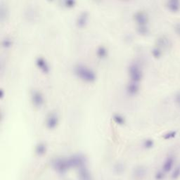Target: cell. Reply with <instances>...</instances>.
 Here are the masks:
<instances>
[{"label":"cell","instance_id":"obj_17","mask_svg":"<svg viewBox=\"0 0 180 180\" xmlns=\"http://www.w3.org/2000/svg\"><path fill=\"white\" fill-rule=\"evenodd\" d=\"M173 162H174V159H173V158L169 157L163 165V168H162V169H163L164 172H165V173L170 172V170H171L172 168H173Z\"/></svg>","mask_w":180,"mask_h":180},{"label":"cell","instance_id":"obj_3","mask_svg":"<svg viewBox=\"0 0 180 180\" xmlns=\"http://www.w3.org/2000/svg\"><path fill=\"white\" fill-rule=\"evenodd\" d=\"M129 75H130V82L139 83L142 79V71L137 63H133L129 67Z\"/></svg>","mask_w":180,"mask_h":180},{"label":"cell","instance_id":"obj_28","mask_svg":"<svg viewBox=\"0 0 180 180\" xmlns=\"http://www.w3.org/2000/svg\"><path fill=\"white\" fill-rule=\"evenodd\" d=\"M175 101H176L178 106L180 108V92H178L175 96Z\"/></svg>","mask_w":180,"mask_h":180},{"label":"cell","instance_id":"obj_19","mask_svg":"<svg viewBox=\"0 0 180 180\" xmlns=\"http://www.w3.org/2000/svg\"><path fill=\"white\" fill-rule=\"evenodd\" d=\"M152 54L154 56V58H159L162 55V52L161 49L158 47H155L152 49Z\"/></svg>","mask_w":180,"mask_h":180},{"label":"cell","instance_id":"obj_4","mask_svg":"<svg viewBox=\"0 0 180 180\" xmlns=\"http://www.w3.org/2000/svg\"><path fill=\"white\" fill-rule=\"evenodd\" d=\"M71 168H77L80 169L86 167V159L83 155L76 154L68 158Z\"/></svg>","mask_w":180,"mask_h":180},{"label":"cell","instance_id":"obj_25","mask_svg":"<svg viewBox=\"0 0 180 180\" xmlns=\"http://www.w3.org/2000/svg\"><path fill=\"white\" fill-rule=\"evenodd\" d=\"M180 175V167H178L175 169V170L173 172V174L172 175V177H173V179H176L177 178H178Z\"/></svg>","mask_w":180,"mask_h":180},{"label":"cell","instance_id":"obj_27","mask_svg":"<svg viewBox=\"0 0 180 180\" xmlns=\"http://www.w3.org/2000/svg\"><path fill=\"white\" fill-rule=\"evenodd\" d=\"M175 30L176 32L177 35H178L180 37V23H177L175 26Z\"/></svg>","mask_w":180,"mask_h":180},{"label":"cell","instance_id":"obj_29","mask_svg":"<svg viewBox=\"0 0 180 180\" xmlns=\"http://www.w3.org/2000/svg\"><path fill=\"white\" fill-rule=\"evenodd\" d=\"M116 172H122L124 170V167L122 164H118L117 166L115 167Z\"/></svg>","mask_w":180,"mask_h":180},{"label":"cell","instance_id":"obj_21","mask_svg":"<svg viewBox=\"0 0 180 180\" xmlns=\"http://www.w3.org/2000/svg\"><path fill=\"white\" fill-rule=\"evenodd\" d=\"M63 5L66 8H72L75 5V1L73 0H66L62 2Z\"/></svg>","mask_w":180,"mask_h":180},{"label":"cell","instance_id":"obj_1","mask_svg":"<svg viewBox=\"0 0 180 180\" xmlns=\"http://www.w3.org/2000/svg\"><path fill=\"white\" fill-rule=\"evenodd\" d=\"M74 72L78 77L87 82H93L96 80V73L89 67L82 64H77L75 66Z\"/></svg>","mask_w":180,"mask_h":180},{"label":"cell","instance_id":"obj_9","mask_svg":"<svg viewBox=\"0 0 180 180\" xmlns=\"http://www.w3.org/2000/svg\"><path fill=\"white\" fill-rule=\"evenodd\" d=\"M36 65L39 69H40L45 74L49 73V66L47 60L43 57H38L36 59Z\"/></svg>","mask_w":180,"mask_h":180},{"label":"cell","instance_id":"obj_11","mask_svg":"<svg viewBox=\"0 0 180 180\" xmlns=\"http://www.w3.org/2000/svg\"><path fill=\"white\" fill-rule=\"evenodd\" d=\"M146 171L145 168L142 166H138L134 170L133 176L135 179H141L144 177V176L146 175Z\"/></svg>","mask_w":180,"mask_h":180},{"label":"cell","instance_id":"obj_23","mask_svg":"<svg viewBox=\"0 0 180 180\" xmlns=\"http://www.w3.org/2000/svg\"><path fill=\"white\" fill-rule=\"evenodd\" d=\"M1 44H2V46L4 47H5V48H9V47H10L12 45V41L11 40V39H9V38H5L4 39H3Z\"/></svg>","mask_w":180,"mask_h":180},{"label":"cell","instance_id":"obj_14","mask_svg":"<svg viewBox=\"0 0 180 180\" xmlns=\"http://www.w3.org/2000/svg\"><path fill=\"white\" fill-rule=\"evenodd\" d=\"M47 152V146L44 143L39 142L35 146V154L37 156H44Z\"/></svg>","mask_w":180,"mask_h":180},{"label":"cell","instance_id":"obj_12","mask_svg":"<svg viewBox=\"0 0 180 180\" xmlns=\"http://www.w3.org/2000/svg\"><path fill=\"white\" fill-rule=\"evenodd\" d=\"M167 6L170 12L177 13L180 9V1L178 0H170L167 4Z\"/></svg>","mask_w":180,"mask_h":180},{"label":"cell","instance_id":"obj_2","mask_svg":"<svg viewBox=\"0 0 180 180\" xmlns=\"http://www.w3.org/2000/svg\"><path fill=\"white\" fill-rule=\"evenodd\" d=\"M52 165L56 172L59 174H65L71 168L68 158H56L52 160Z\"/></svg>","mask_w":180,"mask_h":180},{"label":"cell","instance_id":"obj_8","mask_svg":"<svg viewBox=\"0 0 180 180\" xmlns=\"http://www.w3.org/2000/svg\"><path fill=\"white\" fill-rule=\"evenodd\" d=\"M89 18V14L87 12H82L79 14L76 19V25L78 28H83L87 25Z\"/></svg>","mask_w":180,"mask_h":180},{"label":"cell","instance_id":"obj_7","mask_svg":"<svg viewBox=\"0 0 180 180\" xmlns=\"http://www.w3.org/2000/svg\"><path fill=\"white\" fill-rule=\"evenodd\" d=\"M58 124V116L56 113H50L46 119V126L47 128L52 130L56 128Z\"/></svg>","mask_w":180,"mask_h":180},{"label":"cell","instance_id":"obj_13","mask_svg":"<svg viewBox=\"0 0 180 180\" xmlns=\"http://www.w3.org/2000/svg\"><path fill=\"white\" fill-rule=\"evenodd\" d=\"M139 90V83L130 82L127 85V91L129 94L135 95L138 93Z\"/></svg>","mask_w":180,"mask_h":180},{"label":"cell","instance_id":"obj_5","mask_svg":"<svg viewBox=\"0 0 180 180\" xmlns=\"http://www.w3.org/2000/svg\"><path fill=\"white\" fill-rule=\"evenodd\" d=\"M31 101L35 106L40 108L44 103V96L40 92L37 90H33L31 92Z\"/></svg>","mask_w":180,"mask_h":180},{"label":"cell","instance_id":"obj_20","mask_svg":"<svg viewBox=\"0 0 180 180\" xmlns=\"http://www.w3.org/2000/svg\"><path fill=\"white\" fill-rule=\"evenodd\" d=\"M137 32L139 33L140 35H145L148 34L149 33V28H148L147 26H140L137 27Z\"/></svg>","mask_w":180,"mask_h":180},{"label":"cell","instance_id":"obj_30","mask_svg":"<svg viewBox=\"0 0 180 180\" xmlns=\"http://www.w3.org/2000/svg\"><path fill=\"white\" fill-rule=\"evenodd\" d=\"M4 96V94H3V90H1V98Z\"/></svg>","mask_w":180,"mask_h":180},{"label":"cell","instance_id":"obj_22","mask_svg":"<svg viewBox=\"0 0 180 180\" xmlns=\"http://www.w3.org/2000/svg\"><path fill=\"white\" fill-rule=\"evenodd\" d=\"M154 141L152 139H146L145 140L144 142V146L145 149H151L154 146Z\"/></svg>","mask_w":180,"mask_h":180},{"label":"cell","instance_id":"obj_16","mask_svg":"<svg viewBox=\"0 0 180 180\" xmlns=\"http://www.w3.org/2000/svg\"><path fill=\"white\" fill-rule=\"evenodd\" d=\"M96 55L99 58H105L108 55V50L104 46H100L96 50Z\"/></svg>","mask_w":180,"mask_h":180},{"label":"cell","instance_id":"obj_26","mask_svg":"<svg viewBox=\"0 0 180 180\" xmlns=\"http://www.w3.org/2000/svg\"><path fill=\"white\" fill-rule=\"evenodd\" d=\"M164 178V174L162 172H158L156 175V179L157 180H161Z\"/></svg>","mask_w":180,"mask_h":180},{"label":"cell","instance_id":"obj_10","mask_svg":"<svg viewBox=\"0 0 180 180\" xmlns=\"http://www.w3.org/2000/svg\"><path fill=\"white\" fill-rule=\"evenodd\" d=\"M157 47L161 49H168L171 46L170 41L167 37L162 36L159 37L157 40Z\"/></svg>","mask_w":180,"mask_h":180},{"label":"cell","instance_id":"obj_18","mask_svg":"<svg viewBox=\"0 0 180 180\" xmlns=\"http://www.w3.org/2000/svg\"><path fill=\"white\" fill-rule=\"evenodd\" d=\"M113 119L114 122L118 125H122L125 123V118L120 114H115L113 117Z\"/></svg>","mask_w":180,"mask_h":180},{"label":"cell","instance_id":"obj_6","mask_svg":"<svg viewBox=\"0 0 180 180\" xmlns=\"http://www.w3.org/2000/svg\"><path fill=\"white\" fill-rule=\"evenodd\" d=\"M134 20L137 23L138 27L140 26H146L148 22H149V16L146 12L140 11L137 12L134 14Z\"/></svg>","mask_w":180,"mask_h":180},{"label":"cell","instance_id":"obj_15","mask_svg":"<svg viewBox=\"0 0 180 180\" xmlns=\"http://www.w3.org/2000/svg\"><path fill=\"white\" fill-rule=\"evenodd\" d=\"M79 175L81 180H90V174L86 167L79 169Z\"/></svg>","mask_w":180,"mask_h":180},{"label":"cell","instance_id":"obj_24","mask_svg":"<svg viewBox=\"0 0 180 180\" xmlns=\"http://www.w3.org/2000/svg\"><path fill=\"white\" fill-rule=\"evenodd\" d=\"M176 134H177V132H175V131L170 132H168V133L165 134L163 135V139H170L175 137Z\"/></svg>","mask_w":180,"mask_h":180}]
</instances>
